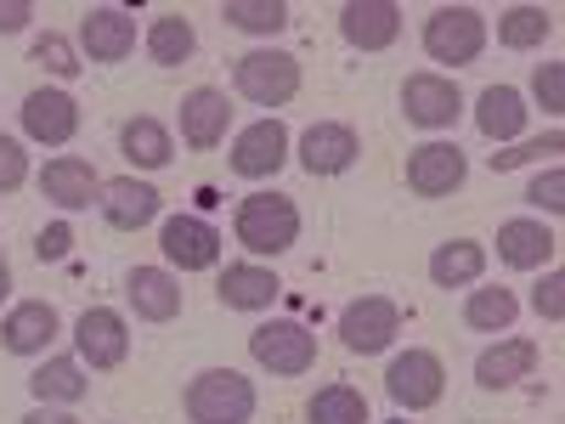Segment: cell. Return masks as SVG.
<instances>
[{
	"label": "cell",
	"mask_w": 565,
	"mask_h": 424,
	"mask_svg": "<svg viewBox=\"0 0 565 424\" xmlns=\"http://www.w3.org/2000/svg\"><path fill=\"white\" fill-rule=\"evenodd\" d=\"M232 232L249 255H282L300 244V204L289 193H249L232 215Z\"/></svg>",
	"instance_id": "obj_1"
},
{
	"label": "cell",
	"mask_w": 565,
	"mask_h": 424,
	"mask_svg": "<svg viewBox=\"0 0 565 424\" xmlns=\"http://www.w3.org/2000/svg\"><path fill=\"white\" fill-rule=\"evenodd\" d=\"M181 407L193 424H249L255 418V385L238 368H204L199 380H186Z\"/></svg>",
	"instance_id": "obj_2"
},
{
	"label": "cell",
	"mask_w": 565,
	"mask_h": 424,
	"mask_svg": "<svg viewBox=\"0 0 565 424\" xmlns=\"http://www.w3.org/2000/svg\"><path fill=\"white\" fill-rule=\"evenodd\" d=\"M232 85H238V97L255 103V108H282V103H295V91H300V57L260 45V52L238 57Z\"/></svg>",
	"instance_id": "obj_3"
},
{
	"label": "cell",
	"mask_w": 565,
	"mask_h": 424,
	"mask_svg": "<svg viewBox=\"0 0 565 424\" xmlns=\"http://www.w3.org/2000/svg\"><path fill=\"white\" fill-rule=\"evenodd\" d=\"M249 357L277 373V380H300V373L317 368V335L295 317H277V322H260L249 335Z\"/></svg>",
	"instance_id": "obj_4"
},
{
	"label": "cell",
	"mask_w": 565,
	"mask_h": 424,
	"mask_svg": "<svg viewBox=\"0 0 565 424\" xmlns=\"http://www.w3.org/2000/svg\"><path fill=\"white\" fill-rule=\"evenodd\" d=\"M424 52H430V63H476L487 52V18L476 7H436L430 18H424Z\"/></svg>",
	"instance_id": "obj_5"
},
{
	"label": "cell",
	"mask_w": 565,
	"mask_h": 424,
	"mask_svg": "<svg viewBox=\"0 0 565 424\" xmlns=\"http://www.w3.org/2000/svg\"><path fill=\"white\" fill-rule=\"evenodd\" d=\"M385 391H391V402H396L402 413H424V407H436V402L447 396V368H441L436 351H418V346H413V351L391 357Z\"/></svg>",
	"instance_id": "obj_6"
},
{
	"label": "cell",
	"mask_w": 565,
	"mask_h": 424,
	"mask_svg": "<svg viewBox=\"0 0 565 424\" xmlns=\"http://www.w3.org/2000/svg\"><path fill=\"white\" fill-rule=\"evenodd\" d=\"M396 335H402V306L385 295H362L340 311V340L351 357H380V351H391Z\"/></svg>",
	"instance_id": "obj_7"
},
{
	"label": "cell",
	"mask_w": 565,
	"mask_h": 424,
	"mask_svg": "<svg viewBox=\"0 0 565 424\" xmlns=\"http://www.w3.org/2000/svg\"><path fill=\"white\" fill-rule=\"evenodd\" d=\"M232 170H238L244 181H266V176H277L282 165H289V125L282 119H255L249 130H238V141H232V159H226Z\"/></svg>",
	"instance_id": "obj_8"
},
{
	"label": "cell",
	"mask_w": 565,
	"mask_h": 424,
	"mask_svg": "<svg viewBox=\"0 0 565 424\" xmlns=\"http://www.w3.org/2000/svg\"><path fill=\"white\" fill-rule=\"evenodd\" d=\"M402 114L418 130H447V125H458L463 97L447 74H407L402 80Z\"/></svg>",
	"instance_id": "obj_9"
},
{
	"label": "cell",
	"mask_w": 565,
	"mask_h": 424,
	"mask_svg": "<svg viewBox=\"0 0 565 424\" xmlns=\"http://www.w3.org/2000/svg\"><path fill=\"white\" fill-rule=\"evenodd\" d=\"M463 176H469V159H463L458 141H424V148L407 153V187H413L418 199H447V193H458Z\"/></svg>",
	"instance_id": "obj_10"
},
{
	"label": "cell",
	"mask_w": 565,
	"mask_h": 424,
	"mask_svg": "<svg viewBox=\"0 0 565 424\" xmlns=\"http://www.w3.org/2000/svg\"><path fill=\"white\" fill-rule=\"evenodd\" d=\"M74 346H79V362H85V368L108 373V368H119V362L130 357V328H125L119 311L90 306V311H79V322H74Z\"/></svg>",
	"instance_id": "obj_11"
},
{
	"label": "cell",
	"mask_w": 565,
	"mask_h": 424,
	"mask_svg": "<svg viewBox=\"0 0 565 424\" xmlns=\"http://www.w3.org/2000/svg\"><path fill=\"white\" fill-rule=\"evenodd\" d=\"M159 250H164V261L181 266V272H210V266L221 261V232H215L204 215H170V221L159 226Z\"/></svg>",
	"instance_id": "obj_12"
},
{
	"label": "cell",
	"mask_w": 565,
	"mask_h": 424,
	"mask_svg": "<svg viewBox=\"0 0 565 424\" xmlns=\"http://www.w3.org/2000/svg\"><path fill=\"white\" fill-rule=\"evenodd\" d=\"M79 130V103L68 97V91H52L40 85L23 97V136L29 141H45V148H63V141H74Z\"/></svg>",
	"instance_id": "obj_13"
},
{
	"label": "cell",
	"mask_w": 565,
	"mask_h": 424,
	"mask_svg": "<svg viewBox=\"0 0 565 424\" xmlns=\"http://www.w3.org/2000/svg\"><path fill=\"white\" fill-rule=\"evenodd\" d=\"M356 159H362V141H356V130L340 125V119H317V125L300 136V165H306V176H345Z\"/></svg>",
	"instance_id": "obj_14"
},
{
	"label": "cell",
	"mask_w": 565,
	"mask_h": 424,
	"mask_svg": "<svg viewBox=\"0 0 565 424\" xmlns=\"http://www.w3.org/2000/svg\"><path fill=\"white\" fill-rule=\"evenodd\" d=\"M340 34L356 52H385L402 34V7L396 0H345L340 7Z\"/></svg>",
	"instance_id": "obj_15"
},
{
	"label": "cell",
	"mask_w": 565,
	"mask_h": 424,
	"mask_svg": "<svg viewBox=\"0 0 565 424\" xmlns=\"http://www.w3.org/2000/svg\"><path fill=\"white\" fill-rule=\"evenodd\" d=\"M79 45L90 63H125L136 52V18L125 7H90L79 18Z\"/></svg>",
	"instance_id": "obj_16"
},
{
	"label": "cell",
	"mask_w": 565,
	"mask_h": 424,
	"mask_svg": "<svg viewBox=\"0 0 565 424\" xmlns=\"http://www.w3.org/2000/svg\"><path fill=\"white\" fill-rule=\"evenodd\" d=\"M226 125H232L226 91L199 85V91H186V97H181V141H186V148H199V153L221 148V141H226Z\"/></svg>",
	"instance_id": "obj_17"
},
{
	"label": "cell",
	"mask_w": 565,
	"mask_h": 424,
	"mask_svg": "<svg viewBox=\"0 0 565 424\" xmlns=\"http://www.w3.org/2000/svg\"><path fill=\"white\" fill-rule=\"evenodd\" d=\"M40 193L52 199L57 210H90V204H103V176L90 170V159H74V153H63V159H52L40 170Z\"/></svg>",
	"instance_id": "obj_18"
},
{
	"label": "cell",
	"mask_w": 565,
	"mask_h": 424,
	"mask_svg": "<svg viewBox=\"0 0 565 424\" xmlns=\"http://www.w3.org/2000/svg\"><path fill=\"white\" fill-rule=\"evenodd\" d=\"M57 335H63V317H57L52 300H23V306L7 311V322H0V346L12 357H40Z\"/></svg>",
	"instance_id": "obj_19"
},
{
	"label": "cell",
	"mask_w": 565,
	"mask_h": 424,
	"mask_svg": "<svg viewBox=\"0 0 565 424\" xmlns=\"http://www.w3.org/2000/svg\"><path fill=\"white\" fill-rule=\"evenodd\" d=\"M159 210H164L159 187L136 181V176H114V181H103V215H108V226H119V232H141V226H153V221H159Z\"/></svg>",
	"instance_id": "obj_20"
},
{
	"label": "cell",
	"mask_w": 565,
	"mask_h": 424,
	"mask_svg": "<svg viewBox=\"0 0 565 424\" xmlns=\"http://www.w3.org/2000/svg\"><path fill=\"white\" fill-rule=\"evenodd\" d=\"M125 300L141 322H170V317H181V283L164 266H130L125 272Z\"/></svg>",
	"instance_id": "obj_21"
},
{
	"label": "cell",
	"mask_w": 565,
	"mask_h": 424,
	"mask_svg": "<svg viewBox=\"0 0 565 424\" xmlns=\"http://www.w3.org/2000/svg\"><path fill=\"white\" fill-rule=\"evenodd\" d=\"M554 250H559V239L543 226V221H503L498 226V261L503 266H514V272H537V266H548L554 261Z\"/></svg>",
	"instance_id": "obj_22"
},
{
	"label": "cell",
	"mask_w": 565,
	"mask_h": 424,
	"mask_svg": "<svg viewBox=\"0 0 565 424\" xmlns=\"http://www.w3.org/2000/svg\"><path fill=\"white\" fill-rule=\"evenodd\" d=\"M537 373V340H498L492 351H481V362H476V380H481V391H509V385H521V380H532Z\"/></svg>",
	"instance_id": "obj_23"
},
{
	"label": "cell",
	"mask_w": 565,
	"mask_h": 424,
	"mask_svg": "<svg viewBox=\"0 0 565 424\" xmlns=\"http://www.w3.org/2000/svg\"><path fill=\"white\" fill-rule=\"evenodd\" d=\"M215 295H221V306H226V311H266V306L282 295V283H277V272H266V266L244 261V266H226V272H221Z\"/></svg>",
	"instance_id": "obj_24"
},
{
	"label": "cell",
	"mask_w": 565,
	"mask_h": 424,
	"mask_svg": "<svg viewBox=\"0 0 565 424\" xmlns=\"http://www.w3.org/2000/svg\"><path fill=\"white\" fill-rule=\"evenodd\" d=\"M476 130L487 136V141H514L526 130V97L514 85H487L481 91V103H476Z\"/></svg>",
	"instance_id": "obj_25"
},
{
	"label": "cell",
	"mask_w": 565,
	"mask_h": 424,
	"mask_svg": "<svg viewBox=\"0 0 565 424\" xmlns=\"http://www.w3.org/2000/svg\"><path fill=\"white\" fill-rule=\"evenodd\" d=\"M29 391H34V402H45V407H74V402H85L90 380H85V368H79L74 357H45V362L29 373Z\"/></svg>",
	"instance_id": "obj_26"
},
{
	"label": "cell",
	"mask_w": 565,
	"mask_h": 424,
	"mask_svg": "<svg viewBox=\"0 0 565 424\" xmlns=\"http://www.w3.org/2000/svg\"><path fill=\"white\" fill-rule=\"evenodd\" d=\"M481 272H487V250L476 239H447L430 255V283L436 289H469V283H481Z\"/></svg>",
	"instance_id": "obj_27"
},
{
	"label": "cell",
	"mask_w": 565,
	"mask_h": 424,
	"mask_svg": "<svg viewBox=\"0 0 565 424\" xmlns=\"http://www.w3.org/2000/svg\"><path fill=\"white\" fill-rule=\"evenodd\" d=\"M193 52H199V29H193V18H181V12H159V18H153V29H148V57H153L159 68H181Z\"/></svg>",
	"instance_id": "obj_28"
},
{
	"label": "cell",
	"mask_w": 565,
	"mask_h": 424,
	"mask_svg": "<svg viewBox=\"0 0 565 424\" xmlns=\"http://www.w3.org/2000/svg\"><path fill=\"white\" fill-rule=\"evenodd\" d=\"M514 317H521V300H514V289H503V283L469 289V300H463V322L476 328V335H509Z\"/></svg>",
	"instance_id": "obj_29"
},
{
	"label": "cell",
	"mask_w": 565,
	"mask_h": 424,
	"mask_svg": "<svg viewBox=\"0 0 565 424\" xmlns=\"http://www.w3.org/2000/svg\"><path fill=\"white\" fill-rule=\"evenodd\" d=\"M119 148H125V159L130 165H141V170H164L170 165V153H175V141H170V130L159 125V119H130L125 130H119Z\"/></svg>",
	"instance_id": "obj_30"
},
{
	"label": "cell",
	"mask_w": 565,
	"mask_h": 424,
	"mask_svg": "<svg viewBox=\"0 0 565 424\" xmlns=\"http://www.w3.org/2000/svg\"><path fill=\"white\" fill-rule=\"evenodd\" d=\"M306 424H367V396L356 385H322L306 402Z\"/></svg>",
	"instance_id": "obj_31"
},
{
	"label": "cell",
	"mask_w": 565,
	"mask_h": 424,
	"mask_svg": "<svg viewBox=\"0 0 565 424\" xmlns=\"http://www.w3.org/2000/svg\"><path fill=\"white\" fill-rule=\"evenodd\" d=\"M548 34H554V12H543V7H509L498 18V40L509 52H537Z\"/></svg>",
	"instance_id": "obj_32"
},
{
	"label": "cell",
	"mask_w": 565,
	"mask_h": 424,
	"mask_svg": "<svg viewBox=\"0 0 565 424\" xmlns=\"http://www.w3.org/2000/svg\"><path fill=\"white\" fill-rule=\"evenodd\" d=\"M221 18L244 34H277L289 29V0H226Z\"/></svg>",
	"instance_id": "obj_33"
},
{
	"label": "cell",
	"mask_w": 565,
	"mask_h": 424,
	"mask_svg": "<svg viewBox=\"0 0 565 424\" xmlns=\"http://www.w3.org/2000/svg\"><path fill=\"white\" fill-rule=\"evenodd\" d=\"M554 153H565V136H559V130H548V136H537V141H521V148H498V153H492V170L509 176V170H521V165L554 159Z\"/></svg>",
	"instance_id": "obj_34"
},
{
	"label": "cell",
	"mask_w": 565,
	"mask_h": 424,
	"mask_svg": "<svg viewBox=\"0 0 565 424\" xmlns=\"http://www.w3.org/2000/svg\"><path fill=\"white\" fill-rule=\"evenodd\" d=\"M29 57H34L45 74H57V80H74V74H79V57H74V45H68L63 34H40Z\"/></svg>",
	"instance_id": "obj_35"
},
{
	"label": "cell",
	"mask_w": 565,
	"mask_h": 424,
	"mask_svg": "<svg viewBox=\"0 0 565 424\" xmlns=\"http://www.w3.org/2000/svg\"><path fill=\"white\" fill-rule=\"evenodd\" d=\"M532 97L543 114H565V63H537L532 74Z\"/></svg>",
	"instance_id": "obj_36"
},
{
	"label": "cell",
	"mask_w": 565,
	"mask_h": 424,
	"mask_svg": "<svg viewBox=\"0 0 565 424\" xmlns=\"http://www.w3.org/2000/svg\"><path fill=\"white\" fill-rule=\"evenodd\" d=\"M532 311H537L543 322H565V272H559V266H548L543 283L532 289Z\"/></svg>",
	"instance_id": "obj_37"
},
{
	"label": "cell",
	"mask_w": 565,
	"mask_h": 424,
	"mask_svg": "<svg viewBox=\"0 0 565 424\" xmlns=\"http://www.w3.org/2000/svg\"><path fill=\"white\" fill-rule=\"evenodd\" d=\"M29 181V153L18 136H0V193H18Z\"/></svg>",
	"instance_id": "obj_38"
},
{
	"label": "cell",
	"mask_w": 565,
	"mask_h": 424,
	"mask_svg": "<svg viewBox=\"0 0 565 424\" xmlns=\"http://www.w3.org/2000/svg\"><path fill=\"white\" fill-rule=\"evenodd\" d=\"M526 204H537V210H548V215L565 210V170H559V165H548V170L526 187Z\"/></svg>",
	"instance_id": "obj_39"
},
{
	"label": "cell",
	"mask_w": 565,
	"mask_h": 424,
	"mask_svg": "<svg viewBox=\"0 0 565 424\" xmlns=\"http://www.w3.org/2000/svg\"><path fill=\"white\" fill-rule=\"evenodd\" d=\"M68 244H74V232H68V226H45L40 239H34V255H40V261H63Z\"/></svg>",
	"instance_id": "obj_40"
},
{
	"label": "cell",
	"mask_w": 565,
	"mask_h": 424,
	"mask_svg": "<svg viewBox=\"0 0 565 424\" xmlns=\"http://www.w3.org/2000/svg\"><path fill=\"white\" fill-rule=\"evenodd\" d=\"M29 18H34V7H29V0H0V34H18Z\"/></svg>",
	"instance_id": "obj_41"
},
{
	"label": "cell",
	"mask_w": 565,
	"mask_h": 424,
	"mask_svg": "<svg viewBox=\"0 0 565 424\" xmlns=\"http://www.w3.org/2000/svg\"><path fill=\"white\" fill-rule=\"evenodd\" d=\"M23 424H79V418H74V413H63V407H45V402H40Z\"/></svg>",
	"instance_id": "obj_42"
},
{
	"label": "cell",
	"mask_w": 565,
	"mask_h": 424,
	"mask_svg": "<svg viewBox=\"0 0 565 424\" xmlns=\"http://www.w3.org/2000/svg\"><path fill=\"white\" fill-rule=\"evenodd\" d=\"M12 295V266H7V255H0V300Z\"/></svg>",
	"instance_id": "obj_43"
},
{
	"label": "cell",
	"mask_w": 565,
	"mask_h": 424,
	"mask_svg": "<svg viewBox=\"0 0 565 424\" xmlns=\"http://www.w3.org/2000/svg\"><path fill=\"white\" fill-rule=\"evenodd\" d=\"M385 424H407V418H385Z\"/></svg>",
	"instance_id": "obj_44"
}]
</instances>
